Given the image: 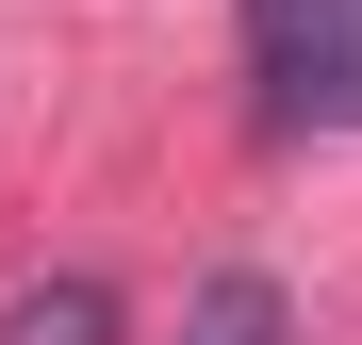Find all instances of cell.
Listing matches in <instances>:
<instances>
[{
	"instance_id": "cell-1",
	"label": "cell",
	"mask_w": 362,
	"mask_h": 345,
	"mask_svg": "<svg viewBox=\"0 0 362 345\" xmlns=\"http://www.w3.org/2000/svg\"><path fill=\"white\" fill-rule=\"evenodd\" d=\"M247 83H264V132L346 115V0H247Z\"/></svg>"
},
{
	"instance_id": "cell-2",
	"label": "cell",
	"mask_w": 362,
	"mask_h": 345,
	"mask_svg": "<svg viewBox=\"0 0 362 345\" xmlns=\"http://www.w3.org/2000/svg\"><path fill=\"white\" fill-rule=\"evenodd\" d=\"M0 345H115V279H17Z\"/></svg>"
},
{
	"instance_id": "cell-3",
	"label": "cell",
	"mask_w": 362,
	"mask_h": 345,
	"mask_svg": "<svg viewBox=\"0 0 362 345\" xmlns=\"http://www.w3.org/2000/svg\"><path fill=\"white\" fill-rule=\"evenodd\" d=\"M296 313H280V279L264 263H230V279H198V313H181V345H280Z\"/></svg>"
},
{
	"instance_id": "cell-4",
	"label": "cell",
	"mask_w": 362,
	"mask_h": 345,
	"mask_svg": "<svg viewBox=\"0 0 362 345\" xmlns=\"http://www.w3.org/2000/svg\"><path fill=\"white\" fill-rule=\"evenodd\" d=\"M346 99H362V83H346Z\"/></svg>"
}]
</instances>
